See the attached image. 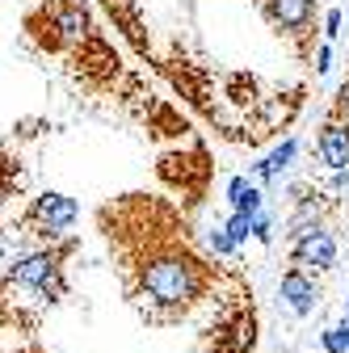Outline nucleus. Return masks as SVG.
Returning a JSON list of instances; mask_svg holds the SVG:
<instances>
[{"mask_svg":"<svg viewBox=\"0 0 349 353\" xmlns=\"http://www.w3.org/2000/svg\"><path fill=\"white\" fill-rule=\"evenodd\" d=\"M63 252L59 248H38V252H26L9 265V278L5 286H0V294L5 290H30L38 294L42 303H59L68 294V282H63Z\"/></svg>","mask_w":349,"mask_h":353,"instance_id":"2","label":"nucleus"},{"mask_svg":"<svg viewBox=\"0 0 349 353\" xmlns=\"http://www.w3.org/2000/svg\"><path fill=\"white\" fill-rule=\"evenodd\" d=\"M210 286V270L186 248H156L135 265V282H130V294L148 312L152 324H168L190 316L202 303Z\"/></svg>","mask_w":349,"mask_h":353,"instance_id":"1","label":"nucleus"},{"mask_svg":"<svg viewBox=\"0 0 349 353\" xmlns=\"http://www.w3.org/2000/svg\"><path fill=\"white\" fill-rule=\"evenodd\" d=\"M320 345H324V353H349V341L337 332V328H328V332H320Z\"/></svg>","mask_w":349,"mask_h":353,"instance_id":"17","label":"nucleus"},{"mask_svg":"<svg viewBox=\"0 0 349 353\" xmlns=\"http://www.w3.org/2000/svg\"><path fill=\"white\" fill-rule=\"evenodd\" d=\"M341 26H345V13H341V9H328V13H324V42L341 38Z\"/></svg>","mask_w":349,"mask_h":353,"instance_id":"16","label":"nucleus"},{"mask_svg":"<svg viewBox=\"0 0 349 353\" xmlns=\"http://www.w3.org/2000/svg\"><path fill=\"white\" fill-rule=\"evenodd\" d=\"M252 240H261V244L274 240V214H270V210H261V214L252 219Z\"/></svg>","mask_w":349,"mask_h":353,"instance_id":"14","label":"nucleus"},{"mask_svg":"<svg viewBox=\"0 0 349 353\" xmlns=\"http://www.w3.org/2000/svg\"><path fill=\"white\" fill-rule=\"evenodd\" d=\"M345 312H349V299H345Z\"/></svg>","mask_w":349,"mask_h":353,"instance_id":"22","label":"nucleus"},{"mask_svg":"<svg viewBox=\"0 0 349 353\" xmlns=\"http://www.w3.org/2000/svg\"><path fill=\"white\" fill-rule=\"evenodd\" d=\"M9 194H13V164L0 156V206L9 202Z\"/></svg>","mask_w":349,"mask_h":353,"instance_id":"18","label":"nucleus"},{"mask_svg":"<svg viewBox=\"0 0 349 353\" xmlns=\"http://www.w3.org/2000/svg\"><path fill=\"white\" fill-rule=\"evenodd\" d=\"M0 265H5V244H0Z\"/></svg>","mask_w":349,"mask_h":353,"instance_id":"21","label":"nucleus"},{"mask_svg":"<svg viewBox=\"0 0 349 353\" xmlns=\"http://www.w3.org/2000/svg\"><path fill=\"white\" fill-rule=\"evenodd\" d=\"M223 228H228V236L236 240V248L252 240V219H248V214H236V210H232V214H228V223H223Z\"/></svg>","mask_w":349,"mask_h":353,"instance_id":"13","label":"nucleus"},{"mask_svg":"<svg viewBox=\"0 0 349 353\" xmlns=\"http://www.w3.org/2000/svg\"><path fill=\"white\" fill-rule=\"evenodd\" d=\"M337 332H341V336H345V341H349V312H345V316H341V324H337Z\"/></svg>","mask_w":349,"mask_h":353,"instance_id":"20","label":"nucleus"},{"mask_svg":"<svg viewBox=\"0 0 349 353\" xmlns=\"http://www.w3.org/2000/svg\"><path fill=\"white\" fill-rule=\"evenodd\" d=\"M312 63H316V76H328L332 72V42H320L312 51Z\"/></svg>","mask_w":349,"mask_h":353,"instance_id":"15","label":"nucleus"},{"mask_svg":"<svg viewBox=\"0 0 349 353\" xmlns=\"http://www.w3.org/2000/svg\"><path fill=\"white\" fill-rule=\"evenodd\" d=\"M312 228H320V202H316V198H303V202H299V210L290 214V223H286V236L295 240V236L312 232Z\"/></svg>","mask_w":349,"mask_h":353,"instance_id":"11","label":"nucleus"},{"mask_svg":"<svg viewBox=\"0 0 349 353\" xmlns=\"http://www.w3.org/2000/svg\"><path fill=\"white\" fill-rule=\"evenodd\" d=\"M76 219H80L76 198H68V194H59V190H42V194L30 202V210H26V228L51 244V240H63V236L76 228Z\"/></svg>","mask_w":349,"mask_h":353,"instance_id":"3","label":"nucleus"},{"mask_svg":"<svg viewBox=\"0 0 349 353\" xmlns=\"http://www.w3.org/2000/svg\"><path fill=\"white\" fill-rule=\"evenodd\" d=\"M278 294H282V303L290 307L295 316H312L316 312V303H320V286H316V274H308V270H290L282 274V282H278Z\"/></svg>","mask_w":349,"mask_h":353,"instance_id":"7","label":"nucleus"},{"mask_svg":"<svg viewBox=\"0 0 349 353\" xmlns=\"http://www.w3.org/2000/svg\"><path fill=\"white\" fill-rule=\"evenodd\" d=\"M337 256H341L337 232H328L324 223L290 240V261H295V270H308V274H328L332 265H337Z\"/></svg>","mask_w":349,"mask_h":353,"instance_id":"4","label":"nucleus"},{"mask_svg":"<svg viewBox=\"0 0 349 353\" xmlns=\"http://www.w3.org/2000/svg\"><path fill=\"white\" fill-rule=\"evenodd\" d=\"M349 185V172H332V190H345Z\"/></svg>","mask_w":349,"mask_h":353,"instance_id":"19","label":"nucleus"},{"mask_svg":"<svg viewBox=\"0 0 349 353\" xmlns=\"http://www.w3.org/2000/svg\"><path fill=\"white\" fill-rule=\"evenodd\" d=\"M228 202H232L236 214L257 219L261 210H266V190H261L252 176H228Z\"/></svg>","mask_w":349,"mask_h":353,"instance_id":"9","label":"nucleus"},{"mask_svg":"<svg viewBox=\"0 0 349 353\" xmlns=\"http://www.w3.org/2000/svg\"><path fill=\"white\" fill-rule=\"evenodd\" d=\"M316 156L328 172H349V122L332 110L316 135Z\"/></svg>","mask_w":349,"mask_h":353,"instance_id":"6","label":"nucleus"},{"mask_svg":"<svg viewBox=\"0 0 349 353\" xmlns=\"http://www.w3.org/2000/svg\"><path fill=\"white\" fill-rule=\"evenodd\" d=\"M261 13H266V21L286 38H303L316 26V5L312 0H261Z\"/></svg>","mask_w":349,"mask_h":353,"instance_id":"5","label":"nucleus"},{"mask_svg":"<svg viewBox=\"0 0 349 353\" xmlns=\"http://www.w3.org/2000/svg\"><path fill=\"white\" fill-rule=\"evenodd\" d=\"M55 30H59L63 42H80L84 34H89V13H84L76 0H68V5L55 13Z\"/></svg>","mask_w":349,"mask_h":353,"instance_id":"10","label":"nucleus"},{"mask_svg":"<svg viewBox=\"0 0 349 353\" xmlns=\"http://www.w3.org/2000/svg\"><path fill=\"white\" fill-rule=\"evenodd\" d=\"M206 244H210V252H215V256H236V240L228 236V228H223V223H215V228L206 232Z\"/></svg>","mask_w":349,"mask_h":353,"instance_id":"12","label":"nucleus"},{"mask_svg":"<svg viewBox=\"0 0 349 353\" xmlns=\"http://www.w3.org/2000/svg\"><path fill=\"white\" fill-rule=\"evenodd\" d=\"M295 156H299V139L290 135V139H282V143H278V148H274L270 156H261V160H257V164L248 168V176H252L257 185H274L278 176H282V172H286V168L295 164Z\"/></svg>","mask_w":349,"mask_h":353,"instance_id":"8","label":"nucleus"}]
</instances>
